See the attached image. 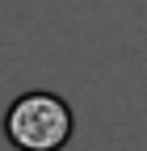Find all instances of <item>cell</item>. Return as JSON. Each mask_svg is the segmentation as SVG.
<instances>
[{
	"mask_svg": "<svg viewBox=\"0 0 147 151\" xmlns=\"http://www.w3.org/2000/svg\"><path fill=\"white\" fill-rule=\"evenodd\" d=\"M71 130L76 113L59 92H21L4 113V139L17 151H63Z\"/></svg>",
	"mask_w": 147,
	"mask_h": 151,
	"instance_id": "cell-1",
	"label": "cell"
}]
</instances>
